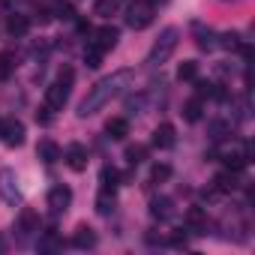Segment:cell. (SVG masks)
<instances>
[{"label": "cell", "mask_w": 255, "mask_h": 255, "mask_svg": "<svg viewBox=\"0 0 255 255\" xmlns=\"http://www.w3.org/2000/svg\"><path fill=\"white\" fill-rule=\"evenodd\" d=\"M129 81H132V69H117V72L99 78L87 90V96L78 102V117H93L96 111H102L111 99H117L126 87H129Z\"/></svg>", "instance_id": "6da1fadb"}, {"label": "cell", "mask_w": 255, "mask_h": 255, "mask_svg": "<svg viewBox=\"0 0 255 255\" xmlns=\"http://www.w3.org/2000/svg\"><path fill=\"white\" fill-rule=\"evenodd\" d=\"M177 42H180V30L177 27H165L159 33V39L153 42L150 54H147V66H162L174 51H177Z\"/></svg>", "instance_id": "7a4b0ae2"}, {"label": "cell", "mask_w": 255, "mask_h": 255, "mask_svg": "<svg viewBox=\"0 0 255 255\" xmlns=\"http://www.w3.org/2000/svg\"><path fill=\"white\" fill-rule=\"evenodd\" d=\"M69 84H72V69L63 66L60 75H57V81H51V84L45 87V108H48V111H60V108L66 105V99H69Z\"/></svg>", "instance_id": "3957f363"}, {"label": "cell", "mask_w": 255, "mask_h": 255, "mask_svg": "<svg viewBox=\"0 0 255 255\" xmlns=\"http://www.w3.org/2000/svg\"><path fill=\"white\" fill-rule=\"evenodd\" d=\"M153 3L150 0H129V6H126V24H129L132 30H144L150 27L153 21Z\"/></svg>", "instance_id": "277c9868"}, {"label": "cell", "mask_w": 255, "mask_h": 255, "mask_svg": "<svg viewBox=\"0 0 255 255\" xmlns=\"http://www.w3.org/2000/svg\"><path fill=\"white\" fill-rule=\"evenodd\" d=\"M0 195H3L6 204H18L21 201V189H18V177L12 168H3L0 171Z\"/></svg>", "instance_id": "5b68a950"}, {"label": "cell", "mask_w": 255, "mask_h": 255, "mask_svg": "<svg viewBox=\"0 0 255 255\" xmlns=\"http://www.w3.org/2000/svg\"><path fill=\"white\" fill-rule=\"evenodd\" d=\"M249 144H237V147H231V150H225L222 153V162H225V168L228 171H243L246 165H249Z\"/></svg>", "instance_id": "8992f818"}, {"label": "cell", "mask_w": 255, "mask_h": 255, "mask_svg": "<svg viewBox=\"0 0 255 255\" xmlns=\"http://www.w3.org/2000/svg\"><path fill=\"white\" fill-rule=\"evenodd\" d=\"M117 39H120V30H117L114 24H105V27H99V30L93 33V42H90V45H96L99 51H111V48L117 45Z\"/></svg>", "instance_id": "52a82bcc"}, {"label": "cell", "mask_w": 255, "mask_h": 255, "mask_svg": "<svg viewBox=\"0 0 255 255\" xmlns=\"http://www.w3.org/2000/svg\"><path fill=\"white\" fill-rule=\"evenodd\" d=\"M183 222H186V231L192 234H207V210L204 207H189L183 213Z\"/></svg>", "instance_id": "ba28073f"}, {"label": "cell", "mask_w": 255, "mask_h": 255, "mask_svg": "<svg viewBox=\"0 0 255 255\" xmlns=\"http://www.w3.org/2000/svg\"><path fill=\"white\" fill-rule=\"evenodd\" d=\"M9 147H21L24 144V123L21 120H3V132H0Z\"/></svg>", "instance_id": "9c48e42d"}, {"label": "cell", "mask_w": 255, "mask_h": 255, "mask_svg": "<svg viewBox=\"0 0 255 255\" xmlns=\"http://www.w3.org/2000/svg\"><path fill=\"white\" fill-rule=\"evenodd\" d=\"M174 141H177V132H174L171 123H159L153 129V147L156 150H168V147H174Z\"/></svg>", "instance_id": "30bf717a"}, {"label": "cell", "mask_w": 255, "mask_h": 255, "mask_svg": "<svg viewBox=\"0 0 255 255\" xmlns=\"http://www.w3.org/2000/svg\"><path fill=\"white\" fill-rule=\"evenodd\" d=\"M69 204H72V189H69V186H54V189L48 192V207H51L54 213H63Z\"/></svg>", "instance_id": "8fae6325"}, {"label": "cell", "mask_w": 255, "mask_h": 255, "mask_svg": "<svg viewBox=\"0 0 255 255\" xmlns=\"http://www.w3.org/2000/svg\"><path fill=\"white\" fill-rule=\"evenodd\" d=\"M66 165L72 168V171H84L87 168V147L84 144H69L66 147Z\"/></svg>", "instance_id": "7c38bea8"}, {"label": "cell", "mask_w": 255, "mask_h": 255, "mask_svg": "<svg viewBox=\"0 0 255 255\" xmlns=\"http://www.w3.org/2000/svg\"><path fill=\"white\" fill-rule=\"evenodd\" d=\"M18 231L27 237V234H36L39 231V213L36 210H30V207H21V213H18Z\"/></svg>", "instance_id": "4fadbf2b"}, {"label": "cell", "mask_w": 255, "mask_h": 255, "mask_svg": "<svg viewBox=\"0 0 255 255\" xmlns=\"http://www.w3.org/2000/svg\"><path fill=\"white\" fill-rule=\"evenodd\" d=\"M36 156H39L45 165H54V162L60 159V147H57V141H51V138H42V141L36 144Z\"/></svg>", "instance_id": "5bb4252c"}, {"label": "cell", "mask_w": 255, "mask_h": 255, "mask_svg": "<svg viewBox=\"0 0 255 255\" xmlns=\"http://www.w3.org/2000/svg\"><path fill=\"white\" fill-rule=\"evenodd\" d=\"M150 216H153V219H162V222L171 219V216H174V201L165 198V195L153 198V201H150Z\"/></svg>", "instance_id": "9a60e30c"}, {"label": "cell", "mask_w": 255, "mask_h": 255, "mask_svg": "<svg viewBox=\"0 0 255 255\" xmlns=\"http://www.w3.org/2000/svg\"><path fill=\"white\" fill-rule=\"evenodd\" d=\"M105 132H108V138L123 141L126 135H129V120H126V117H111V120L105 123Z\"/></svg>", "instance_id": "2e32d148"}, {"label": "cell", "mask_w": 255, "mask_h": 255, "mask_svg": "<svg viewBox=\"0 0 255 255\" xmlns=\"http://www.w3.org/2000/svg\"><path fill=\"white\" fill-rule=\"evenodd\" d=\"M72 246H78V249H93V246H96L93 228H90V225H78L75 234H72Z\"/></svg>", "instance_id": "e0dca14e"}, {"label": "cell", "mask_w": 255, "mask_h": 255, "mask_svg": "<svg viewBox=\"0 0 255 255\" xmlns=\"http://www.w3.org/2000/svg\"><path fill=\"white\" fill-rule=\"evenodd\" d=\"M201 114H204V102H201L198 96H192V99L183 102V120H186V123H198Z\"/></svg>", "instance_id": "ac0fdd59"}, {"label": "cell", "mask_w": 255, "mask_h": 255, "mask_svg": "<svg viewBox=\"0 0 255 255\" xmlns=\"http://www.w3.org/2000/svg\"><path fill=\"white\" fill-rule=\"evenodd\" d=\"M213 189L216 192H234L237 189V171H222V174H216L213 177Z\"/></svg>", "instance_id": "d6986e66"}, {"label": "cell", "mask_w": 255, "mask_h": 255, "mask_svg": "<svg viewBox=\"0 0 255 255\" xmlns=\"http://www.w3.org/2000/svg\"><path fill=\"white\" fill-rule=\"evenodd\" d=\"M213 39H216V33H213L210 27L204 30L201 24H195V45H198L201 51H213V48H216V42H213Z\"/></svg>", "instance_id": "ffe728a7"}, {"label": "cell", "mask_w": 255, "mask_h": 255, "mask_svg": "<svg viewBox=\"0 0 255 255\" xmlns=\"http://www.w3.org/2000/svg\"><path fill=\"white\" fill-rule=\"evenodd\" d=\"M114 207H117V198H114V192H111V189H99V195H96V210H99L102 216H108Z\"/></svg>", "instance_id": "44dd1931"}, {"label": "cell", "mask_w": 255, "mask_h": 255, "mask_svg": "<svg viewBox=\"0 0 255 255\" xmlns=\"http://www.w3.org/2000/svg\"><path fill=\"white\" fill-rule=\"evenodd\" d=\"M6 30H9L12 36H24V33L30 30V21H27L24 15H18V12H15V15H9V18H6Z\"/></svg>", "instance_id": "7402d4cb"}, {"label": "cell", "mask_w": 255, "mask_h": 255, "mask_svg": "<svg viewBox=\"0 0 255 255\" xmlns=\"http://www.w3.org/2000/svg\"><path fill=\"white\" fill-rule=\"evenodd\" d=\"M123 3H126V0H96L93 12H96V15H102V18H108V15H114Z\"/></svg>", "instance_id": "603a6c76"}, {"label": "cell", "mask_w": 255, "mask_h": 255, "mask_svg": "<svg viewBox=\"0 0 255 255\" xmlns=\"http://www.w3.org/2000/svg\"><path fill=\"white\" fill-rule=\"evenodd\" d=\"M60 246H63V240L54 234V228H51V231H45V234L39 237V252H57Z\"/></svg>", "instance_id": "cb8c5ba5"}, {"label": "cell", "mask_w": 255, "mask_h": 255, "mask_svg": "<svg viewBox=\"0 0 255 255\" xmlns=\"http://www.w3.org/2000/svg\"><path fill=\"white\" fill-rule=\"evenodd\" d=\"M198 78V63L195 60H183L177 66V81H195Z\"/></svg>", "instance_id": "d4e9b609"}, {"label": "cell", "mask_w": 255, "mask_h": 255, "mask_svg": "<svg viewBox=\"0 0 255 255\" xmlns=\"http://www.w3.org/2000/svg\"><path fill=\"white\" fill-rule=\"evenodd\" d=\"M12 69H15V54L3 51V54H0V81H6L12 75Z\"/></svg>", "instance_id": "484cf974"}, {"label": "cell", "mask_w": 255, "mask_h": 255, "mask_svg": "<svg viewBox=\"0 0 255 255\" xmlns=\"http://www.w3.org/2000/svg\"><path fill=\"white\" fill-rule=\"evenodd\" d=\"M168 177H171V165L168 162H156L150 168V183H165Z\"/></svg>", "instance_id": "4316f807"}, {"label": "cell", "mask_w": 255, "mask_h": 255, "mask_svg": "<svg viewBox=\"0 0 255 255\" xmlns=\"http://www.w3.org/2000/svg\"><path fill=\"white\" fill-rule=\"evenodd\" d=\"M126 159H129V165H138L147 159V147L144 144H129L126 147Z\"/></svg>", "instance_id": "83f0119b"}, {"label": "cell", "mask_w": 255, "mask_h": 255, "mask_svg": "<svg viewBox=\"0 0 255 255\" xmlns=\"http://www.w3.org/2000/svg\"><path fill=\"white\" fill-rule=\"evenodd\" d=\"M99 180H102V189H117L120 186V174L114 171V168H102V174H99Z\"/></svg>", "instance_id": "f1b7e54d"}, {"label": "cell", "mask_w": 255, "mask_h": 255, "mask_svg": "<svg viewBox=\"0 0 255 255\" xmlns=\"http://www.w3.org/2000/svg\"><path fill=\"white\" fill-rule=\"evenodd\" d=\"M102 54H105V51H99L96 45H87V48H84V63H87L90 69H96V66L102 63Z\"/></svg>", "instance_id": "f546056e"}, {"label": "cell", "mask_w": 255, "mask_h": 255, "mask_svg": "<svg viewBox=\"0 0 255 255\" xmlns=\"http://www.w3.org/2000/svg\"><path fill=\"white\" fill-rule=\"evenodd\" d=\"M219 45H222V48H228V51H237V48H240V33H225Z\"/></svg>", "instance_id": "4dcf8cb0"}, {"label": "cell", "mask_w": 255, "mask_h": 255, "mask_svg": "<svg viewBox=\"0 0 255 255\" xmlns=\"http://www.w3.org/2000/svg\"><path fill=\"white\" fill-rule=\"evenodd\" d=\"M225 129H228L225 123H213V126H210V132H213V135H210V138H213V141H222V138H225Z\"/></svg>", "instance_id": "1f68e13d"}, {"label": "cell", "mask_w": 255, "mask_h": 255, "mask_svg": "<svg viewBox=\"0 0 255 255\" xmlns=\"http://www.w3.org/2000/svg\"><path fill=\"white\" fill-rule=\"evenodd\" d=\"M57 15H60V18H66V21H72V18H75L72 3H60V6H57Z\"/></svg>", "instance_id": "d6a6232c"}, {"label": "cell", "mask_w": 255, "mask_h": 255, "mask_svg": "<svg viewBox=\"0 0 255 255\" xmlns=\"http://www.w3.org/2000/svg\"><path fill=\"white\" fill-rule=\"evenodd\" d=\"M36 18H39L42 24H45V21H51V9H48V6H39V9H36Z\"/></svg>", "instance_id": "836d02e7"}, {"label": "cell", "mask_w": 255, "mask_h": 255, "mask_svg": "<svg viewBox=\"0 0 255 255\" xmlns=\"http://www.w3.org/2000/svg\"><path fill=\"white\" fill-rule=\"evenodd\" d=\"M36 120H39V123H48V120H51V114H48V108H42V114L36 111Z\"/></svg>", "instance_id": "e575fe53"}, {"label": "cell", "mask_w": 255, "mask_h": 255, "mask_svg": "<svg viewBox=\"0 0 255 255\" xmlns=\"http://www.w3.org/2000/svg\"><path fill=\"white\" fill-rule=\"evenodd\" d=\"M171 243H174V246H186V234H174Z\"/></svg>", "instance_id": "d590c367"}, {"label": "cell", "mask_w": 255, "mask_h": 255, "mask_svg": "<svg viewBox=\"0 0 255 255\" xmlns=\"http://www.w3.org/2000/svg\"><path fill=\"white\" fill-rule=\"evenodd\" d=\"M150 3H153V6H156V3H165V0H150Z\"/></svg>", "instance_id": "8d00e7d4"}, {"label": "cell", "mask_w": 255, "mask_h": 255, "mask_svg": "<svg viewBox=\"0 0 255 255\" xmlns=\"http://www.w3.org/2000/svg\"><path fill=\"white\" fill-rule=\"evenodd\" d=\"M0 132H3V120H0Z\"/></svg>", "instance_id": "74e56055"}]
</instances>
